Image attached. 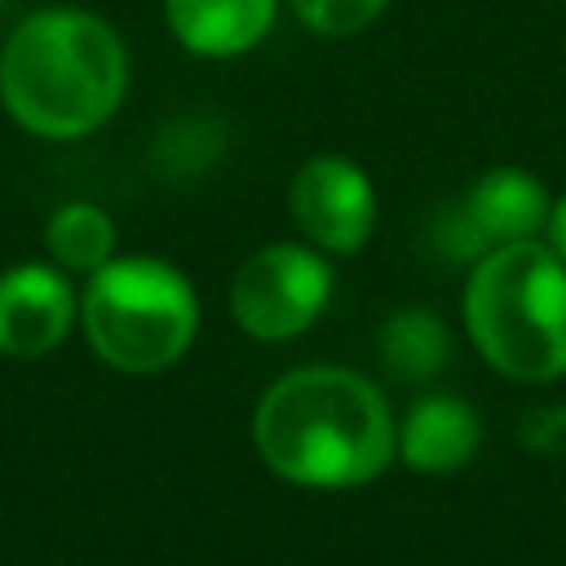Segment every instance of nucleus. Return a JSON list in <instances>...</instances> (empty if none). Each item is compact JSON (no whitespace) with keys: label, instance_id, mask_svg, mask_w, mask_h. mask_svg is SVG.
Returning a JSON list of instances; mask_svg holds the SVG:
<instances>
[{"label":"nucleus","instance_id":"1","mask_svg":"<svg viewBox=\"0 0 566 566\" xmlns=\"http://www.w3.org/2000/svg\"><path fill=\"white\" fill-rule=\"evenodd\" d=\"M128 44L93 9L44 4L0 44V106L44 142H80L111 124L128 97Z\"/></svg>","mask_w":566,"mask_h":566},{"label":"nucleus","instance_id":"2","mask_svg":"<svg viewBox=\"0 0 566 566\" xmlns=\"http://www.w3.org/2000/svg\"><path fill=\"white\" fill-rule=\"evenodd\" d=\"M252 442L283 482L345 491L389 469L398 455V424L367 376L349 367H296L261 394Z\"/></svg>","mask_w":566,"mask_h":566},{"label":"nucleus","instance_id":"3","mask_svg":"<svg viewBox=\"0 0 566 566\" xmlns=\"http://www.w3.org/2000/svg\"><path fill=\"white\" fill-rule=\"evenodd\" d=\"M464 332L509 380L566 376V261L553 243L517 239L482 252L464 283Z\"/></svg>","mask_w":566,"mask_h":566},{"label":"nucleus","instance_id":"4","mask_svg":"<svg viewBox=\"0 0 566 566\" xmlns=\"http://www.w3.org/2000/svg\"><path fill=\"white\" fill-rule=\"evenodd\" d=\"M80 327L106 367L150 376L195 345L199 296L172 261L111 256L80 292Z\"/></svg>","mask_w":566,"mask_h":566},{"label":"nucleus","instance_id":"5","mask_svg":"<svg viewBox=\"0 0 566 566\" xmlns=\"http://www.w3.org/2000/svg\"><path fill=\"white\" fill-rule=\"evenodd\" d=\"M332 301V265L314 243H265L230 279V314L256 340H292Z\"/></svg>","mask_w":566,"mask_h":566},{"label":"nucleus","instance_id":"6","mask_svg":"<svg viewBox=\"0 0 566 566\" xmlns=\"http://www.w3.org/2000/svg\"><path fill=\"white\" fill-rule=\"evenodd\" d=\"M287 208L305 243L327 256H349L367 248L376 230V186L349 155H310L287 186Z\"/></svg>","mask_w":566,"mask_h":566},{"label":"nucleus","instance_id":"7","mask_svg":"<svg viewBox=\"0 0 566 566\" xmlns=\"http://www.w3.org/2000/svg\"><path fill=\"white\" fill-rule=\"evenodd\" d=\"M548 208H553V195L531 168L495 164L460 195V203L442 221V248L451 256L478 261L500 243L539 239L548 226Z\"/></svg>","mask_w":566,"mask_h":566},{"label":"nucleus","instance_id":"8","mask_svg":"<svg viewBox=\"0 0 566 566\" xmlns=\"http://www.w3.org/2000/svg\"><path fill=\"white\" fill-rule=\"evenodd\" d=\"M80 323V296L62 265L22 261L0 270V354L44 358Z\"/></svg>","mask_w":566,"mask_h":566},{"label":"nucleus","instance_id":"9","mask_svg":"<svg viewBox=\"0 0 566 566\" xmlns=\"http://www.w3.org/2000/svg\"><path fill=\"white\" fill-rule=\"evenodd\" d=\"M283 0H164L168 35L208 62L252 53L279 22Z\"/></svg>","mask_w":566,"mask_h":566},{"label":"nucleus","instance_id":"10","mask_svg":"<svg viewBox=\"0 0 566 566\" xmlns=\"http://www.w3.org/2000/svg\"><path fill=\"white\" fill-rule=\"evenodd\" d=\"M482 447V420L464 398L429 394L398 424V460L416 473H455Z\"/></svg>","mask_w":566,"mask_h":566},{"label":"nucleus","instance_id":"11","mask_svg":"<svg viewBox=\"0 0 566 566\" xmlns=\"http://www.w3.org/2000/svg\"><path fill=\"white\" fill-rule=\"evenodd\" d=\"M376 354H380V363L394 380L416 385V380H429V376L442 371V363L451 354V332L433 310L407 305V310H394L380 323Z\"/></svg>","mask_w":566,"mask_h":566},{"label":"nucleus","instance_id":"12","mask_svg":"<svg viewBox=\"0 0 566 566\" xmlns=\"http://www.w3.org/2000/svg\"><path fill=\"white\" fill-rule=\"evenodd\" d=\"M44 248L62 270L93 274L115 256V221L102 203L66 199L44 221Z\"/></svg>","mask_w":566,"mask_h":566},{"label":"nucleus","instance_id":"13","mask_svg":"<svg viewBox=\"0 0 566 566\" xmlns=\"http://www.w3.org/2000/svg\"><path fill=\"white\" fill-rule=\"evenodd\" d=\"M283 4L310 35L345 40V35H363L367 27H376L394 0H283Z\"/></svg>","mask_w":566,"mask_h":566},{"label":"nucleus","instance_id":"14","mask_svg":"<svg viewBox=\"0 0 566 566\" xmlns=\"http://www.w3.org/2000/svg\"><path fill=\"white\" fill-rule=\"evenodd\" d=\"M548 433H553V451L566 447V407H544V411L526 416V429H522V442H526V447L544 451Z\"/></svg>","mask_w":566,"mask_h":566},{"label":"nucleus","instance_id":"15","mask_svg":"<svg viewBox=\"0 0 566 566\" xmlns=\"http://www.w3.org/2000/svg\"><path fill=\"white\" fill-rule=\"evenodd\" d=\"M544 239L553 243V252L566 261V195H557L553 199V208H548V226H544Z\"/></svg>","mask_w":566,"mask_h":566}]
</instances>
